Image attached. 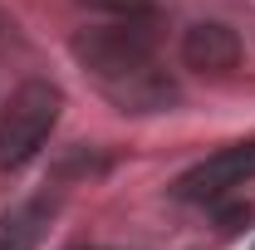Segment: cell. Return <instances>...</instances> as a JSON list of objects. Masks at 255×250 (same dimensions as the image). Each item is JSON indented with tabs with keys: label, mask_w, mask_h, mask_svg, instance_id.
Segmentation results:
<instances>
[{
	"label": "cell",
	"mask_w": 255,
	"mask_h": 250,
	"mask_svg": "<svg viewBox=\"0 0 255 250\" xmlns=\"http://www.w3.org/2000/svg\"><path fill=\"white\" fill-rule=\"evenodd\" d=\"M74 59L118 113H167V108L182 103L177 79L162 69L147 30H137V25L79 30L74 34Z\"/></svg>",
	"instance_id": "6da1fadb"
},
{
	"label": "cell",
	"mask_w": 255,
	"mask_h": 250,
	"mask_svg": "<svg viewBox=\"0 0 255 250\" xmlns=\"http://www.w3.org/2000/svg\"><path fill=\"white\" fill-rule=\"evenodd\" d=\"M64 113V94L49 79H25L0 108V167H25L39 157Z\"/></svg>",
	"instance_id": "7a4b0ae2"
},
{
	"label": "cell",
	"mask_w": 255,
	"mask_h": 250,
	"mask_svg": "<svg viewBox=\"0 0 255 250\" xmlns=\"http://www.w3.org/2000/svg\"><path fill=\"white\" fill-rule=\"evenodd\" d=\"M255 182V137L251 142H231L221 152L201 157L196 167H187L177 182H172V196L177 201H216L226 191Z\"/></svg>",
	"instance_id": "3957f363"
},
{
	"label": "cell",
	"mask_w": 255,
	"mask_h": 250,
	"mask_svg": "<svg viewBox=\"0 0 255 250\" xmlns=\"http://www.w3.org/2000/svg\"><path fill=\"white\" fill-rule=\"evenodd\" d=\"M182 59L196 74H231L241 64V39L221 20H201V25H191L182 34Z\"/></svg>",
	"instance_id": "277c9868"
},
{
	"label": "cell",
	"mask_w": 255,
	"mask_h": 250,
	"mask_svg": "<svg viewBox=\"0 0 255 250\" xmlns=\"http://www.w3.org/2000/svg\"><path fill=\"white\" fill-rule=\"evenodd\" d=\"M49 216H54V201H44V196L10 206L0 216V250H34L49 231Z\"/></svg>",
	"instance_id": "5b68a950"
},
{
	"label": "cell",
	"mask_w": 255,
	"mask_h": 250,
	"mask_svg": "<svg viewBox=\"0 0 255 250\" xmlns=\"http://www.w3.org/2000/svg\"><path fill=\"white\" fill-rule=\"evenodd\" d=\"M89 10H103V15H142V0H79Z\"/></svg>",
	"instance_id": "8992f818"
}]
</instances>
